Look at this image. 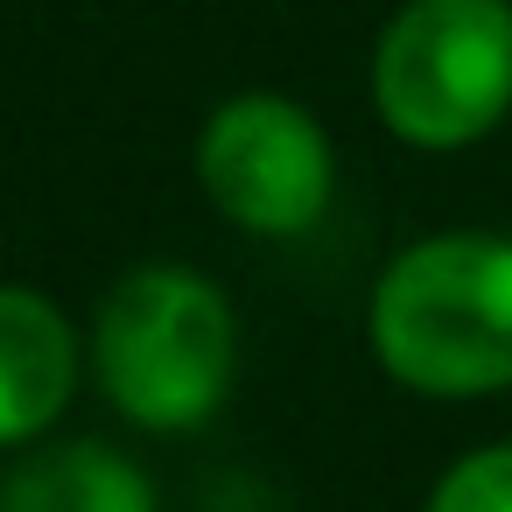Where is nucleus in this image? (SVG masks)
Listing matches in <instances>:
<instances>
[{
  "label": "nucleus",
  "instance_id": "obj_2",
  "mask_svg": "<svg viewBox=\"0 0 512 512\" xmlns=\"http://www.w3.org/2000/svg\"><path fill=\"white\" fill-rule=\"evenodd\" d=\"M106 400L141 428H197L232 386V309L190 267H134L92 330Z\"/></svg>",
  "mask_w": 512,
  "mask_h": 512
},
{
  "label": "nucleus",
  "instance_id": "obj_6",
  "mask_svg": "<svg viewBox=\"0 0 512 512\" xmlns=\"http://www.w3.org/2000/svg\"><path fill=\"white\" fill-rule=\"evenodd\" d=\"M0 512H155V491L120 449L64 442L0 484Z\"/></svg>",
  "mask_w": 512,
  "mask_h": 512
},
{
  "label": "nucleus",
  "instance_id": "obj_5",
  "mask_svg": "<svg viewBox=\"0 0 512 512\" xmlns=\"http://www.w3.org/2000/svg\"><path fill=\"white\" fill-rule=\"evenodd\" d=\"M78 386L71 323L36 288H0V449L43 435Z\"/></svg>",
  "mask_w": 512,
  "mask_h": 512
},
{
  "label": "nucleus",
  "instance_id": "obj_1",
  "mask_svg": "<svg viewBox=\"0 0 512 512\" xmlns=\"http://www.w3.org/2000/svg\"><path fill=\"white\" fill-rule=\"evenodd\" d=\"M372 351L414 393L512 386V239L449 232L407 246L372 288Z\"/></svg>",
  "mask_w": 512,
  "mask_h": 512
},
{
  "label": "nucleus",
  "instance_id": "obj_4",
  "mask_svg": "<svg viewBox=\"0 0 512 512\" xmlns=\"http://www.w3.org/2000/svg\"><path fill=\"white\" fill-rule=\"evenodd\" d=\"M197 176L232 225L260 239H295L330 204V141L302 106L253 92L204 120Z\"/></svg>",
  "mask_w": 512,
  "mask_h": 512
},
{
  "label": "nucleus",
  "instance_id": "obj_3",
  "mask_svg": "<svg viewBox=\"0 0 512 512\" xmlns=\"http://www.w3.org/2000/svg\"><path fill=\"white\" fill-rule=\"evenodd\" d=\"M379 120L414 148H470L512 113V0H407L372 57Z\"/></svg>",
  "mask_w": 512,
  "mask_h": 512
},
{
  "label": "nucleus",
  "instance_id": "obj_7",
  "mask_svg": "<svg viewBox=\"0 0 512 512\" xmlns=\"http://www.w3.org/2000/svg\"><path fill=\"white\" fill-rule=\"evenodd\" d=\"M428 512H512V442L449 463L442 484L428 491Z\"/></svg>",
  "mask_w": 512,
  "mask_h": 512
}]
</instances>
